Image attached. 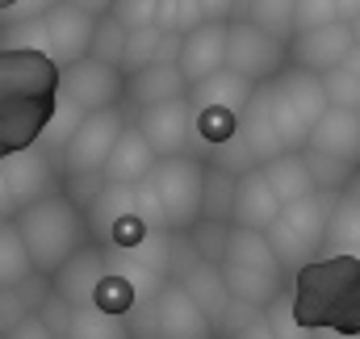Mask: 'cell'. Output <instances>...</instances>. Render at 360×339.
<instances>
[{"label": "cell", "mask_w": 360, "mask_h": 339, "mask_svg": "<svg viewBox=\"0 0 360 339\" xmlns=\"http://www.w3.org/2000/svg\"><path fill=\"white\" fill-rule=\"evenodd\" d=\"M59 109V68L42 51H0V160L42 143Z\"/></svg>", "instance_id": "1"}, {"label": "cell", "mask_w": 360, "mask_h": 339, "mask_svg": "<svg viewBox=\"0 0 360 339\" xmlns=\"http://www.w3.org/2000/svg\"><path fill=\"white\" fill-rule=\"evenodd\" d=\"M293 314L306 331L360 335V260L319 255L293 276Z\"/></svg>", "instance_id": "2"}, {"label": "cell", "mask_w": 360, "mask_h": 339, "mask_svg": "<svg viewBox=\"0 0 360 339\" xmlns=\"http://www.w3.org/2000/svg\"><path fill=\"white\" fill-rule=\"evenodd\" d=\"M205 172L210 164L197 155L160 160L155 172L134 188V214L164 235H188L205 214Z\"/></svg>", "instance_id": "3"}, {"label": "cell", "mask_w": 360, "mask_h": 339, "mask_svg": "<svg viewBox=\"0 0 360 339\" xmlns=\"http://www.w3.org/2000/svg\"><path fill=\"white\" fill-rule=\"evenodd\" d=\"M17 222V231H21V239H25V248L34 255V268L42 272V276H55L68 260L76 252H84L92 239V226H89V214L59 188V193H51L46 201H38V205H30L21 218H13Z\"/></svg>", "instance_id": "4"}, {"label": "cell", "mask_w": 360, "mask_h": 339, "mask_svg": "<svg viewBox=\"0 0 360 339\" xmlns=\"http://www.w3.org/2000/svg\"><path fill=\"white\" fill-rule=\"evenodd\" d=\"M222 281H226V293L239 302V306H252V310H269L272 302L285 293V268L272 252L269 235H256V231H239L231 235V248L226 260L218 264Z\"/></svg>", "instance_id": "5"}, {"label": "cell", "mask_w": 360, "mask_h": 339, "mask_svg": "<svg viewBox=\"0 0 360 339\" xmlns=\"http://www.w3.org/2000/svg\"><path fill=\"white\" fill-rule=\"evenodd\" d=\"M264 96H269L272 122H276V134H281L285 151H306L314 126L331 109L323 80L310 76V72H302V68H289L272 84H264Z\"/></svg>", "instance_id": "6"}, {"label": "cell", "mask_w": 360, "mask_h": 339, "mask_svg": "<svg viewBox=\"0 0 360 339\" xmlns=\"http://www.w3.org/2000/svg\"><path fill=\"white\" fill-rule=\"evenodd\" d=\"M335 201L340 197H331V193H314V197L281 210V218L272 222V231H269V243H272V252H276L285 272L297 276L306 264H314L323 255V239H327Z\"/></svg>", "instance_id": "7"}, {"label": "cell", "mask_w": 360, "mask_h": 339, "mask_svg": "<svg viewBox=\"0 0 360 339\" xmlns=\"http://www.w3.org/2000/svg\"><path fill=\"white\" fill-rule=\"evenodd\" d=\"M59 180H63V160L51 155L46 147H30L13 160H0V218L4 222L21 218L30 205L59 193Z\"/></svg>", "instance_id": "8"}, {"label": "cell", "mask_w": 360, "mask_h": 339, "mask_svg": "<svg viewBox=\"0 0 360 339\" xmlns=\"http://www.w3.org/2000/svg\"><path fill=\"white\" fill-rule=\"evenodd\" d=\"M147 319L143 339H218V327L210 323V314L188 298V289L176 281H164L151 298L139 302V310Z\"/></svg>", "instance_id": "9"}, {"label": "cell", "mask_w": 360, "mask_h": 339, "mask_svg": "<svg viewBox=\"0 0 360 339\" xmlns=\"http://www.w3.org/2000/svg\"><path fill=\"white\" fill-rule=\"evenodd\" d=\"M226 68L235 76H243L248 84L264 88L272 84L281 72H289V42L264 34L260 25H252L248 17H235L226 25Z\"/></svg>", "instance_id": "10"}, {"label": "cell", "mask_w": 360, "mask_h": 339, "mask_svg": "<svg viewBox=\"0 0 360 339\" xmlns=\"http://www.w3.org/2000/svg\"><path fill=\"white\" fill-rule=\"evenodd\" d=\"M126 117L122 109H105V113H89L72 143L63 147V180H84V176H105V164L117 147V139L126 134Z\"/></svg>", "instance_id": "11"}, {"label": "cell", "mask_w": 360, "mask_h": 339, "mask_svg": "<svg viewBox=\"0 0 360 339\" xmlns=\"http://www.w3.org/2000/svg\"><path fill=\"white\" fill-rule=\"evenodd\" d=\"M59 96L68 105H76L84 117L89 113H105V109H117L126 101V72L109 68L101 59H80V63H72V68L59 72Z\"/></svg>", "instance_id": "12"}, {"label": "cell", "mask_w": 360, "mask_h": 339, "mask_svg": "<svg viewBox=\"0 0 360 339\" xmlns=\"http://www.w3.org/2000/svg\"><path fill=\"white\" fill-rule=\"evenodd\" d=\"M352 55H356V34H352L348 21L293 34V42H289V63L302 68V72H310V76H319V80H323L327 72L344 68Z\"/></svg>", "instance_id": "13"}, {"label": "cell", "mask_w": 360, "mask_h": 339, "mask_svg": "<svg viewBox=\"0 0 360 339\" xmlns=\"http://www.w3.org/2000/svg\"><path fill=\"white\" fill-rule=\"evenodd\" d=\"M42 25H46V55L55 59V68H59V72L92 55L96 21H92L89 13H80L76 4L55 0V4L42 13Z\"/></svg>", "instance_id": "14"}, {"label": "cell", "mask_w": 360, "mask_h": 339, "mask_svg": "<svg viewBox=\"0 0 360 339\" xmlns=\"http://www.w3.org/2000/svg\"><path fill=\"white\" fill-rule=\"evenodd\" d=\"M139 134L147 139V147L160 160H176V155H193V105L184 101H168L155 109H143L134 117Z\"/></svg>", "instance_id": "15"}, {"label": "cell", "mask_w": 360, "mask_h": 339, "mask_svg": "<svg viewBox=\"0 0 360 339\" xmlns=\"http://www.w3.org/2000/svg\"><path fill=\"white\" fill-rule=\"evenodd\" d=\"M180 76L188 80V88L214 80L218 72H226V25L222 21H205L193 34L180 38V55H176Z\"/></svg>", "instance_id": "16"}, {"label": "cell", "mask_w": 360, "mask_h": 339, "mask_svg": "<svg viewBox=\"0 0 360 339\" xmlns=\"http://www.w3.org/2000/svg\"><path fill=\"white\" fill-rule=\"evenodd\" d=\"M105 276H109V252L101 243H89L84 252H76L51 276V285L72 310H84V306H96V289Z\"/></svg>", "instance_id": "17"}, {"label": "cell", "mask_w": 360, "mask_h": 339, "mask_svg": "<svg viewBox=\"0 0 360 339\" xmlns=\"http://www.w3.org/2000/svg\"><path fill=\"white\" fill-rule=\"evenodd\" d=\"M235 143H239V151H243L248 168H264V164H272V160L285 151V143H281V134H276V122H272V109H269L264 88H256L252 105L243 109Z\"/></svg>", "instance_id": "18"}, {"label": "cell", "mask_w": 360, "mask_h": 339, "mask_svg": "<svg viewBox=\"0 0 360 339\" xmlns=\"http://www.w3.org/2000/svg\"><path fill=\"white\" fill-rule=\"evenodd\" d=\"M281 210H285V205H281V197L272 193L264 168L239 176V184H235V214H231V226H239V231H256V235H269L272 222L281 218Z\"/></svg>", "instance_id": "19"}, {"label": "cell", "mask_w": 360, "mask_h": 339, "mask_svg": "<svg viewBox=\"0 0 360 339\" xmlns=\"http://www.w3.org/2000/svg\"><path fill=\"white\" fill-rule=\"evenodd\" d=\"M160 164V155L147 147V139L139 134V126H126V134L117 139L109 164H105V184H117V188H139Z\"/></svg>", "instance_id": "20"}, {"label": "cell", "mask_w": 360, "mask_h": 339, "mask_svg": "<svg viewBox=\"0 0 360 339\" xmlns=\"http://www.w3.org/2000/svg\"><path fill=\"white\" fill-rule=\"evenodd\" d=\"M188 96V80L180 76L176 63H155L139 76L126 80V101L143 113V109H155V105H168V101H184Z\"/></svg>", "instance_id": "21"}, {"label": "cell", "mask_w": 360, "mask_h": 339, "mask_svg": "<svg viewBox=\"0 0 360 339\" xmlns=\"http://www.w3.org/2000/svg\"><path fill=\"white\" fill-rule=\"evenodd\" d=\"M306 151H323V155L360 164V117L352 113V109H327L323 122L314 126Z\"/></svg>", "instance_id": "22"}, {"label": "cell", "mask_w": 360, "mask_h": 339, "mask_svg": "<svg viewBox=\"0 0 360 339\" xmlns=\"http://www.w3.org/2000/svg\"><path fill=\"white\" fill-rule=\"evenodd\" d=\"M176 55H180L176 34H168V30H160V25L130 30L122 72H126V80H130V76H139V72H147V68H155V63H176Z\"/></svg>", "instance_id": "23"}, {"label": "cell", "mask_w": 360, "mask_h": 339, "mask_svg": "<svg viewBox=\"0 0 360 339\" xmlns=\"http://www.w3.org/2000/svg\"><path fill=\"white\" fill-rule=\"evenodd\" d=\"M252 96H256V84H248V80L235 76L231 68L218 72V76L205 80V84L188 88V105H193V109H231V113H239V117H243V109L252 105Z\"/></svg>", "instance_id": "24"}, {"label": "cell", "mask_w": 360, "mask_h": 339, "mask_svg": "<svg viewBox=\"0 0 360 339\" xmlns=\"http://www.w3.org/2000/svg\"><path fill=\"white\" fill-rule=\"evenodd\" d=\"M264 176H269L272 193L281 197V205H297L306 197H314V180H310V168H306V155L302 151H281L272 164H264Z\"/></svg>", "instance_id": "25"}, {"label": "cell", "mask_w": 360, "mask_h": 339, "mask_svg": "<svg viewBox=\"0 0 360 339\" xmlns=\"http://www.w3.org/2000/svg\"><path fill=\"white\" fill-rule=\"evenodd\" d=\"M34 255L25 248L17 222H0V289H21L34 276Z\"/></svg>", "instance_id": "26"}, {"label": "cell", "mask_w": 360, "mask_h": 339, "mask_svg": "<svg viewBox=\"0 0 360 339\" xmlns=\"http://www.w3.org/2000/svg\"><path fill=\"white\" fill-rule=\"evenodd\" d=\"M323 255L360 260V205L352 197L335 201V214H331V226H327V239H323Z\"/></svg>", "instance_id": "27"}, {"label": "cell", "mask_w": 360, "mask_h": 339, "mask_svg": "<svg viewBox=\"0 0 360 339\" xmlns=\"http://www.w3.org/2000/svg\"><path fill=\"white\" fill-rule=\"evenodd\" d=\"M293 13H297V0H243V8H239V17H248L252 25H260L264 34L281 38V42H293V34H297Z\"/></svg>", "instance_id": "28"}, {"label": "cell", "mask_w": 360, "mask_h": 339, "mask_svg": "<svg viewBox=\"0 0 360 339\" xmlns=\"http://www.w3.org/2000/svg\"><path fill=\"white\" fill-rule=\"evenodd\" d=\"M306 155V168H310V180L319 193H331V197H344L348 184L356 180L360 164H348V160H335V155H323V151H302Z\"/></svg>", "instance_id": "29"}, {"label": "cell", "mask_w": 360, "mask_h": 339, "mask_svg": "<svg viewBox=\"0 0 360 339\" xmlns=\"http://www.w3.org/2000/svg\"><path fill=\"white\" fill-rule=\"evenodd\" d=\"M68 339H134V335H130V323L126 319H113V314H105L96 306H84V310L72 314Z\"/></svg>", "instance_id": "30"}, {"label": "cell", "mask_w": 360, "mask_h": 339, "mask_svg": "<svg viewBox=\"0 0 360 339\" xmlns=\"http://www.w3.org/2000/svg\"><path fill=\"white\" fill-rule=\"evenodd\" d=\"M231 235H235V226H231V222L201 218L184 239H188V248L201 255L205 264H222V260H226V248H231Z\"/></svg>", "instance_id": "31"}, {"label": "cell", "mask_w": 360, "mask_h": 339, "mask_svg": "<svg viewBox=\"0 0 360 339\" xmlns=\"http://www.w3.org/2000/svg\"><path fill=\"white\" fill-rule=\"evenodd\" d=\"M323 88H327V101H331V109H360V51L344 63V68H335V72H327L323 76Z\"/></svg>", "instance_id": "32"}, {"label": "cell", "mask_w": 360, "mask_h": 339, "mask_svg": "<svg viewBox=\"0 0 360 339\" xmlns=\"http://www.w3.org/2000/svg\"><path fill=\"white\" fill-rule=\"evenodd\" d=\"M235 184H239V176H231V172L222 168L205 172V214L201 218L231 222V214H235Z\"/></svg>", "instance_id": "33"}, {"label": "cell", "mask_w": 360, "mask_h": 339, "mask_svg": "<svg viewBox=\"0 0 360 339\" xmlns=\"http://www.w3.org/2000/svg\"><path fill=\"white\" fill-rule=\"evenodd\" d=\"M155 25L168 30V34H176V38H184V34H193L197 25H205V13H201L197 0H160Z\"/></svg>", "instance_id": "34"}, {"label": "cell", "mask_w": 360, "mask_h": 339, "mask_svg": "<svg viewBox=\"0 0 360 339\" xmlns=\"http://www.w3.org/2000/svg\"><path fill=\"white\" fill-rule=\"evenodd\" d=\"M126 38H130V30L117 25L113 17L96 21V38H92L89 59H101V63H109V68H122V59H126Z\"/></svg>", "instance_id": "35"}, {"label": "cell", "mask_w": 360, "mask_h": 339, "mask_svg": "<svg viewBox=\"0 0 360 339\" xmlns=\"http://www.w3.org/2000/svg\"><path fill=\"white\" fill-rule=\"evenodd\" d=\"M0 51H42L46 55V25H42V17L13 21V30L0 34Z\"/></svg>", "instance_id": "36"}, {"label": "cell", "mask_w": 360, "mask_h": 339, "mask_svg": "<svg viewBox=\"0 0 360 339\" xmlns=\"http://www.w3.org/2000/svg\"><path fill=\"white\" fill-rule=\"evenodd\" d=\"M226 339H272L269 314L235 302V306H231V314H226Z\"/></svg>", "instance_id": "37"}, {"label": "cell", "mask_w": 360, "mask_h": 339, "mask_svg": "<svg viewBox=\"0 0 360 339\" xmlns=\"http://www.w3.org/2000/svg\"><path fill=\"white\" fill-rule=\"evenodd\" d=\"M264 314H269L272 339H314V331H306V327L297 323V314H293V289H285Z\"/></svg>", "instance_id": "38"}, {"label": "cell", "mask_w": 360, "mask_h": 339, "mask_svg": "<svg viewBox=\"0 0 360 339\" xmlns=\"http://www.w3.org/2000/svg\"><path fill=\"white\" fill-rule=\"evenodd\" d=\"M293 21H297V34H306V30H323V25H335V21H340V4H335V0H297Z\"/></svg>", "instance_id": "39"}, {"label": "cell", "mask_w": 360, "mask_h": 339, "mask_svg": "<svg viewBox=\"0 0 360 339\" xmlns=\"http://www.w3.org/2000/svg\"><path fill=\"white\" fill-rule=\"evenodd\" d=\"M160 17V0H117L113 4V21L126 30H147Z\"/></svg>", "instance_id": "40"}, {"label": "cell", "mask_w": 360, "mask_h": 339, "mask_svg": "<svg viewBox=\"0 0 360 339\" xmlns=\"http://www.w3.org/2000/svg\"><path fill=\"white\" fill-rule=\"evenodd\" d=\"M25 319H34L30 306H25V298H21L17 289H0V335L8 339Z\"/></svg>", "instance_id": "41"}, {"label": "cell", "mask_w": 360, "mask_h": 339, "mask_svg": "<svg viewBox=\"0 0 360 339\" xmlns=\"http://www.w3.org/2000/svg\"><path fill=\"white\" fill-rule=\"evenodd\" d=\"M197 4H201L205 21H222V25H231L243 8V0H197Z\"/></svg>", "instance_id": "42"}, {"label": "cell", "mask_w": 360, "mask_h": 339, "mask_svg": "<svg viewBox=\"0 0 360 339\" xmlns=\"http://www.w3.org/2000/svg\"><path fill=\"white\" fill-rule=\"evenodd\" d=\"M68 4H76L80 13H89L92 21H105V17H113V4L117 0H68Z\"/></svg>", "instance_id": "43"}, {"label": "cell", "mask_w": 360, "mask_h": 339, "mask_svg": "<svg viewBox=\"0 0 360 339\" xmlns=\"http://www.w3.org/2000/svg\"><path fill=\"white\" fill-rule=\"evenodd\" d=\"M8 339H55V335H51V327L34 314V319H25V323H21V327H17Z\"/></svg>", "instance_id": "44"}, {"label": "cell", "mask_w": 360, "mask_h": 339, "mask_svg": "<svg viewBox=\"0 0 360 339\" xmlns=\"http://www.w3.org/2000/svg\"><path fill=\"white\" fill-rule=\"evenodd\" d=\"M335 4H340V21L352 25V21L360 17V0H335Z\"/></svg>", "instance_id": "45"}, {"label": "cell", "mask_w": 360, "mask_h": 339, "mask_svg": "<svg viewBox=\"0 0 360 339\" xmlns=\"http://www.w3.org/2000/svg\"><path fill=\"white\" fill-rule=\"evenodd\" d=\"M344 197H352V201H356V205H360V172H356V180L348 184V193H344Z\"/></svg>", "instance_id": "46"}, {"label": "cell", "mask_w": 360, "mask_h": 339, "mask_svg": "<svg viewBox=\"0 0 360 339\" xmlns=\"http://www.w3.org/2000/svg\"><path fill=\"white\" fill-rule=\"evenodd\" d=\"M352 34H356V51H360V17L352 21Z\"/></svg>", "instance_id": "47"}, {"label": "cell", "mask_w": 360, "mask_h": 339, "mask_svg": "<svg viewBox=\"0 0 360 339\" xmlns=\"http://www.w3.org/2000/svg\"><path fill=\"white\" fill-rule=\"evenodd\" d=\"M356 117H360V109H356Z\"/></svg>", "instance_id": "48"}, {"label": "cell", "mask_w": 360, "mask_h": 339, "mask_svg": "<svg viewBox=\"0 0 360 339\" xmlns=\"http://www.w3.org/2000/svg\"><path fill=\"white\" fill-rule=\"evenodd\" d=\"M218 339H226V335H218Z\"/></svg>", "instance_id": "49"}, {"label": "cell", "mask_w": 360, "mask_h": 339, "mask_svg": "<svg viewBox=\"0 0 360 339\" xmlns=\"http://www.w3.org/2000/svg\"><path fill=\"white\" fill-rule=\"evenodd\" d=\"M0 222H4V218H0Z\"/></svg>", "instance_id": "50"}, {"label": "cell", "mask_w": 360, "mask_h": 339, "mask_svg": "<svg viewBox=\"0 0 360 339\" xmlns=\"http://www.w3.org/2000/svg\"><path fill=\"white\" fill-rule=\"evenodd\" d=\"M0 339H4V335H0Z\"/></svg>", "instance_id": "51"}]
</instances>
